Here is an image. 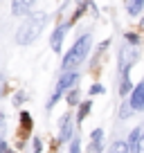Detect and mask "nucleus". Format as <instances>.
I'll return each mask as SVG.
<instances>
[{
    "mask_svg": "<svg viewBox=\"0 0 144 153\" xmlns=\"http://www.w3.org/2000/svg\"><path fill=\"white\" fill-rule=\"evenodd\" d=\"M48 23V14H36V16H27L23 25L16 32V43L18 45H29L32 41H36L41 34V29Z\"/></svg>",
    "mask_w": 144,
    "mask_h": 153,
    "instance_id": "nucleus-1",
    "label": "nucleus"
},
{
    "mask_svg": "<svg viewBox=\"0 0 144 153\" xmlns=\"http://www.w3.org/2000/svg\"><path fill=\"white\" fill-rule=\"evenodd\" d=\"M5 131H7V126H5V122L0 120V142H2V135H5Z\"/></svg>",
    "mask_w": 144,
    "mask_h": 153,
    "instance_id": "nucleus-23",
    "label": "nucleus"
},
{
    "mask_svg": "<svg viewBox=\"0 0 144 153\" xmlns=\"http://www.w3.org/2000/svg\"><path fill=\"white\" fill-rule=\"evenodd\" d=\"M90 95H104V86H101V83H95V86L90 88Z\"/></svg>",
    "mask_w": 144,
    "mask_h": 153,
    "instance_id": "nucleus-21",
    "label": "nucleus"
},
{
    "mask_svg": "<svg viewBox=\"0 0 144 153\" xmlns=\"http://www.w3.org/2000/svg\"><path fill=\"white\" fill-rule=\"evenodd\" d=\"M108 153H128V149H126V142H122V140L113 142L111 149H108Z\"/></svg>",
    "mask_w": 144,
    "mask_h": 153,
    "instance_id": "nucleus-14",
    "label": "nucleus"
},
{
    "mask_svg": "<svg viewBox=\"0 0 144 153\" xmlns=\"http://www.w3.org/2000/svg\"><path fill=\"white\" fill-rule=\"evenodd\" d=\"M29 131H32V115L27 110H23L20 113V137H25Z\"/></svg>",
    "mask_w": 144,
    "mask_h": 153,
    "instance_id": "nucleus-8",
    "label": "nucleus"
},
{
    "mask_svg": "<svg viewBox=\"0 0 144 153\" xmlns=\"http://www.w3.org/2000/svg\"><path fill=\"white\" fill-rule=\"evenodd\" d=\"M77 81V72H65V74L59 79V83H56V88H54V92H52V97H50V101H48V110H52L54 108V104H56L59 99H61V95L65 90H70L72 88V83Z\"/></svg>",
    "mask_w": 144,
    "mask_h": 153,
    "instance_id": "nucleus-3",
    "label": "nucleus"
},
{
    "mask_svg": "<svg viewBox=\"0 0 144 153\" xmlns=\"http://www.w3.org/2000/svg\"><path fill=\"white\" fill-rule=\"evenodd\" d=\"M124 36H126V41H131L133 45H137V43H140V36H137V34H133V32H126Z\"/></svg>",
    "mask_w": 144,
    "mask_h": 153,
    "instance_id": "nucleus-19",
    "label": "nucleus"
},
{
    "mask_svg": "<svg viewBox=\"0 0 144 153\" xmlns=\"http://www.w3.org/2000/svg\"><path fill=\"white\" fill-rule=\"evenodd\" d=\"M133 90V83H131V76L128 74H124V79H122V86H120V95L122 97H126L128 92Z\"/></svg>",
    "mask_w": 144,
    "mask_h": 153,
    "instance_id": "nucleus-13",
    "label": "nucleus"
},
{
    "mask_svg": "<svg viewBox=\"0 0 144 153\" xmlns=\"http://www.w3.org/2000/svg\"><path fill=\"white\" fill-rule=\"evenodd\" d=\"M135 153H144V131L140 133V140H137V149H135Z\"/></svg>",
    "mask_w": 144,
    "mask_h": 153,
    "instance_id": "nucleus-20",
    "label": "nucleus"
},
{
    "mask_svg": "<svg viewBox=\"0 0 144 153\" xmlns=\"http://www.w3.org/2000/svg\"><path fill=\"white\" fill-rule=\"evenodd\" d=\"M131 115H133V108H131L128 101H124V104H122V108H120V117H122V120H128Z\"/></svg>",
    "mask_w": 144,
    "mask_h": 153,
    "instance_id": "nucleus-15",
    "label": "nucleus"
},
{
    "mask_svg": "<svg viewBox=\"0 0 144 153\" xmlns=\"http://www.w3.org/2000/svg\"><path fill=\"white\" fill-rule=\"evenodd\" d=\"M70 153H81V142H79V137L72 140V144H70Z\"/></svg>",
    "mask_w": 144,
    "mask_h": 153,
    "instance_id": "nucleus-18",
    "label": "nucleus"
},
{
    "mask_svg": "<svg viewBox=\"0 0 144 153\" xmlns=\"http://www.w3.org/2000/svg\"><path fill=\"white\" fill-rule=\"evenodd\" d=\"M140 133H142V128H135L133 133L128 135V142H126V149H128V151H135V149H137V140H140Z\"/></svg>",
    "mask_w": 144,
    "mask_h": 153,
    "instance_id": "nucleus-12",
    "label": "nucleus"
},
{
    "mask_svg": "<svg viewBox=\"0 0 144 153\" xmlns=\"http://www.w3.org/2000/svg\"><path fill=\"white\" fill-rule=\"evenodd\" d=\"M88 52H90V36H88V34H83L77 43L70 48V52L63 56V70L70 72V68H77L79 63L88 56Z\"/></svg>",
    "mask_w": 144,
    "mask_h": 153,
    "instance_id": "nucleus-2",
    "label": "nucleus"
},
{
    "mask_svg": "<svg viewBox=\"0 0 144 153\" xmlns=\"http://www.w3.org/2000/svg\"><path fill=\"white\" fill-rule=\"evenodd\" d=\"M20 101H23V95H16V97H14V104H16V106H18V104H20Z\"/></svg>",
    "mask_w": 144,
    "mask_h": 153,
    "instance_id": "nucleus-24",
    "label": "nucleus"
},
{
    "mask_svg": "<svg viewBox=\"0 0 144 153\" xmlns=\"http://www.w3.org/2000/svg\"><path fill=\"white\" fill-rule=\"evenodd\" d=\"M90 108H92V104H90V101H83V104H79V113H77V122H79V124H81V122L88 117Z\"/></svg>",
    "mask_w": 144,
    "mask_h": 153,
    "instance_id": "nucleus-11",
    "label": "nucleus"
},
{
    "mask_svg": "<svg viewBox=\"0 0 144 153\" xmlns=\"http://www.w3.org/2000/svg\"><path fill=\"white\" fill-rule=\"evenodd\" d=\"M34 7V2H29V0H18V2H11V11H14V16H23L25 11H29Z\"/></svg>",
    "mask_w": 144,
    "mask_h": 153,
    "instance_id": "nucleus-7",
    "label": "nucleus"
},
{
    "mask_svg": "<svg viewBox=\"0 0 144 153\" xmlns=\"http://www.w3.org/2000/svg\"><path fill=\"white\" fill-rule=\"evenodd\" d=\"M0 95H2V86H0Z\"/></svg>",
    "mask_w": 144,
    "mask_h": 153,
    "instance_id": "nucleus-25",
    "label": "nucleus"
},
{
    "mask_svg": "<svg viewBox=\"0 0 144 153\" xmlns=\"http://www.w3.org/2000/svg\"><path fill=\"white\" fill-rule=\"evenodd\" d=\"M41 149H43V146H41V140L36 137V140H34V153H41Z\"/></svg>",
    "mask_w": 144,
    "mask_h": 153,
    "instance_id": "nucleus-22",
    "label": "nucleus"
},
{
    "mask_svg": "<svg viewBox=\"0 0 144 153\" xmlns=\"http://www.w3.org/2000/svg\"><path fill=\"white\" fill-rule=\"evenodd\" d=\"M68 101H70V106H77V101H79V90H70V92H68Z\"/></svg>",
    "mask_w": 144,
    "mask_h": 153,
    "instance_id": "nucleus-17",
    "label": "nucleus"
},
{
    "mask_svg": "<svg viewBox=\"0 0 144 153\" xmlns=\"http://www.w3.org/2000/svg\"><path fill=\"white\" fill-rule=\"evenodd\" d=\"M72 135V122H70V115H63L61 117V142H68Z\"/></svg>",
    "mask_w": 144,
    "mask_h": 153,
    "instance_id": "nucleus-6",
    "label": "nucleus"
},
{
    "mask_svg": "<svg viewBox=\"0 0 144 153\" xmlns=\"http://www.w3.org/2000/svg\"><path fill=\"white\" fill-rule=\"evenodd\" d=\"M126 9L131 16H140V11L144 9V0H131V2H126Z\"/></svg>",
    "mask_w": 144,
    "mask_h": 153,
    "instance_id": "nucleus-10",
    "label": "nucleus"
},
{
    "mask_svg": "<svg viewBox=\"0 0 144 153\" xmlns=\"http://www.w3.org/2000/svg\"><path fill=\"white\" fill-rule=\"evenodd\" d=\"M131 108L133 110H144V81H140L137 86L131 90Z\"/></svg>",
    "mask_w": 144,
    "mask_h": 153,
    "instance_id": "nucleus-4",
    "label": "nucleus"
},
{
    "mask_svg": "<svg viewBox=\"0 0 144 153\" xmlns=\"http://www.w3.org/2000/svg\"><path fill=\"white\" fill-rule=\"evenodd\" d=\"M86 9H88V2H79V5H77V11H74V16H72V20H70L68 25H72V23H74V20H77V18H79V16H81Z\"/></svg>",
    "mask_w": 144,
    "mask_h": 153,
    "instance_id": "nucleus-16",
    "label": "nucleus"
},
{
    "mask_svg": "<svg viewBox=\"0 0 144 153\" xmlns=\"http://www.w3.org/2000/svg\"><path fill=\"white\" fill-rule=\"evenodd\" d=\"M68 27H70V25L65 23V25H59V27L54 29L52 38H50V45H52V50H54V52H59V50H61V43H63V36H65Z\"/></svg>",
    "mask_w": 144,
    "mask_h": 153,
    "instance_id": "nucleus-5",
    "label": "nucleus"
},
{
    "mask_svg": "<svg viewBox=\"0 0 144 153\" xmlns=\"http://www.w3.org/2000/svg\"><path fill=\"white\" fill-rule=\"evenodd\" d=\"M90 149H92V153H101V140H104V131L101 128H97V131H92V135H90Z\"/></svg>",
    "mask_w": 144,
    "mask_h": 153,
    "instance_id": "nucleus-9",
    "label": "nucleus"
}]
</instances>
